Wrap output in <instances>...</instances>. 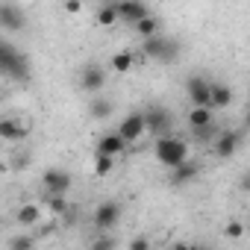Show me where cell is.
Here are the masks:
<instances>
[{"instance_id":"obj_1","label":"cell","mask_w":250,"mask_h":250,"mask_svg":"<svg viewBox=\"0 0 250 250\" xmlns=\"http://www.w3.org/2000/svg\"><path fill=\"white\" fill-rule=\"evenodd\" d=\"M153 156L159 165H165L168 171L180 168L188 162V145L177 136H165V139H156V147H153Z\"/></svg>"},{"instance_id":"obj_2","label":"cell","mask_w":250,"mask_h":250,"mask_svg":"<svg viewBox=\"0 0 250 250\" xmlns=\"http://www.w3.org/2000/svg\"><path fill=\"white\" fill-rule=\"evenodd\" d=\"M0 71H3L9 80H27L30 77V62L9 42H0Z\"/></svg>"},{"instance_id":"obj_3","label":"cell","mask_w":250,"mask_h":250,"mask_svg":"<svg viewBox=\"0 0 250 250\" xmlns=\"http://www.w3.org/2000/svg\"><path fill=\"white\" fill-rule=\"evenodd\" d=\"M142 53L153 62H174L177 53H180V44L171 36H153V39L142 42Z\"/></svg>"},{"instance_id":"obj_4","label":"cell","mask_w":250,"mask_h":250,"mask_svg":"<svg viewBox=\"0 0 250 250\" xmlns=\"http://www.w3.org/2000/svg\"><path fill=\"white\" fill-rule=\"evenodd\" d=\"M127 145H133V142H139L145 133H147V118H145V112H130L127 118H124L121 124H118V130H115Z\"/></svg>"},{"instance_id":"obj_5","label":"cell","mask_w":250,"mask_h":250,"mask_svg":"<svg viewBox=\"0 0 250 250\" xmlns=\"http://www.w3.org/2000/svg\"><path fill=\"white\" fill-rule=\"evenodd\" d=\"M103 85H106V71H103V65H97V62H88V65H83V71H80V88L85 91V94H100L103 91Z\"/></svg>"},{"instance_id":"obj_6","label":"cell","mask_w":250,"mask_h":250,"mask_svg":"<svg viewBox=\"0 0 250 250\" xmlns=\"http://www.w3.org/2000/svg\"><path fill=\"white\" fill-rule=\"evenodd\" d=\"M186 94L191 106H209L212 109V83L206 77H188L186 80Z\"/></svg>"},{"instance_id":"obj_7","label":"cell","mask_w":250,"mask_h":250,"mask_svg":"<svg viewBox=\"0 0 250 250\" xmlns=\"http://www.w3.org/2000/svg\"><path fill=\"white\" fill-rule=\"evenodd\" d=\"M115 9H118V21L121 24L139 27L145 18H150V9L145 3H139V0H121V3H115Z\"/></svg>"},{"instance_id":"obj_8","label":"cell","mask_w":250,"mask_h":250,"mask_svg":"<svg viewBox=\"0 0 250 250\" xmlns=\"http://www.w3.org/2000/svg\"><path fill=\"white\" fill-rule=\"evenodd\" d=\"M42 186H44L47 194H53V197H65V191L71 188V174L62 171V168H47V171L42 174Z\"/></svg>"},{"instance_id":"obj_9","label":"cell","mask_w":250,"mask_h":250,"mask_svg":"<svg viewBox=\"0 0 250 250\" xmlns=\"http://www.w3.org/2000/svg\"><path fill=\"white\" fill-rule=\"evenodd\" d=\"M118 221H121V203H118V200H103V203L94 209V227H97L100 232L118 227Z\"/></svg>"},{"instance_id":"obj_10","label":"cell","mask_w":250,"mask_h":250,"mask_svg":"<svg viewBox=\"0 0 250 250\" xmlns=\"http://www.w3.org/2000/svg\"><path fill=\"white\" fill-rule=\"evenodd\" d=\"M145 118H147V133H153L156 139H165V136H168V130H171V124H174L171 112H168V109H162V106L147 109V112H145Z\"/></svg>"},{"instance_id":"obj_11","label":"cell","mask_w":250,"mask_h":250,"mask_svg":"<svg viewBox=\"0 0 250 250\" xmlns=\"http://www.w3.org/2000/svg\"><path fill=\"white\" fill-rule=\"evenodd\" d=\"M0 27L15 33L24 27V9H18L15 3H0Z\"/></svg>"},{"instance_id":"obj_12","label":"cell","mask_w":250,"mask_h":250,"mask_svg":"<svg viewBox=\"0 0 250 250\" xmlns=\"http://www.w3.org/2000/svg\"><path fill=\"white\" fill-rule=\"evenodd\" d=\"M238 145H241V136L238 133H221L212 147H215V156L218 159H229V156H235Z\"/></svg>"},{"instance_id":"obj_13","label":"cell","mask_w":250,"mask_h":250,"mask_svg":"<svg viewBox=\"0 0 250 250\" xmlns=\"http://www.w3.org/2000/svg\"><path fill=\"white\" fill-rule=\"evenodd\" d=\"M124 150H127V142H124L118 133H106V136H100L97 139V153H103V156H121Z\"/></svg>"},{"instance_id":"obj_14","label":"cell","mask_w":250,"mask_h":250,"mask_svg":"<svg viewBox=\"0 0 250 250\" xmlns=\"http://www.w3.org/2000/svg\"><path fill=\"white\" fill-rule=\"evenodd\" d=\"M27 133H30V124L27 121H12V118L0 121V136H3L6 142H21Z\"/></svg>"},{"instance_id":"obj_15","label":"cell","mask_w":250,"mask_h":250,"mask_svg":"<svg viewBox=\"0 0 250 250\" xmlns=\"http://www.w3.org/2000/svg\"><path fill=\"white\" fill-rule=\"evenodd\" d=\"M215 124V109L209 106H191L188 109V127L191 130H203V127H212Z\"/></svg>"},{"instance_id":"obj_16","label":"cell","mask_w":250,"mask_h":250,"mask_svg":"<svg viewBox=\"0 0 250 250\" xmlns=\"http://www.w3.org/2000/svg\"><path fill=\"white\" fill-rule=\"evenodd\" d=\"M232 103V88L224 83H212V109H227Z\"/></svg>"},{"instance_id":"obj_17","label":"cell","mask_w":250,"mask_h":250,"mask_svg":"<svg viewBox=\"0 0 250 250\" xmlns=\"http://www.w3.org/2000/svg\"><path fill=\"white\" fill-rule=\"evenodd\" d=\"M194 177H197V162H191V159H188L186 165H180V168L171 171V183H174V186H186V183H191Z\"/></svg>"},{"instance_id":"obj_18","label":"cell","mask_w":250,"mask_h":250,"mask_svg":"<svg viewBox=\"0 0 250 250\" xmlns=\"http://www.w3.org/2000/svg\"><path fill=\"white\" fill-rule=\"evenodd\" d=\"M18 224L21 227H33V224H39V218H42V206H36V203H24L21 209H18Z\"/></svg>"},{"instance_id":"obj_19","label":"cell","mask_w":250,"mask_h":250,"mask_svg":"<svg viewBox=\"0 0 250 250\" xmlns=\"http://www.w3.org/2000/svg\"><path fill=\"white\" fill-rule=\"evenodd\" d=\"M112 100H106V97H94L91 100V106H88V112H91V118L94 121H106V118H112Z\"/></svg>"},{"instance_id":"obj_20","label":"cell","mask_w":250,"mask_h":250,"mask_svg":"<svg viewBox=\"0 0 250 250\" xmlns=\"http://www.w3.org/2000/svg\"><path fill=\"white\" fill-rule=\"evenodd\" d=\"M133 62H136V59H133L130 50H121V53L112 56L109 65H112V71H118V74H127V71H133Z\"/></svg>"},{"instance_id":"obj_21","label":"cell","mask_w":250,"mask_h":250,"mask_svg":"<svg viewBox=\"0 0 250 250\" xmlns=\"http://www.w3.org/2000/svg\"><path fill=\"white\" fill-rule=\"evenodd\" d=\"M115 168H118V159H115V156H103V153L94 156V174H97V177H109Z\"/></svg>"},{"instance_id":"obj_22","label":"cell","mask_w":250,"mask_h":250,"mask_svg":"<svg viewBox=\"0 0 250 250\" xmlns=\"http://www.w3.org/2000/svg\"><path fill=\"white\" fill-rule=\"evenodd\" d=\"M97 24H100V27L118 24V9H115V3H103V6L97 9Z\"/></svg>"},{"instance_id":"obj_23","label":"cell","mask_w":250,"mask_h":250,"mask_svg":"<svg viewBox=\"0 0 250 250\" xmlns=\"http://www.w3.org/2000/svg\"><path fill=\"white\" fill-rule=\"evenodd\" d=\"M136 33H139V36H142V39L147 42V39H153V36H159V21H156V18L150 15V18H145V21H142V24L136 27Z\"/></svg>"},{"instance_id":"obj_24","label":"cell","mask_w":250,"mask_h":250,"mask_svg":"<svg viewBox=\"0 0 250 250\" xmlns=\"http://www.w3.org/2000/svg\"><path fill=\"white\" fill-rule=\"evenodd\" d=\"M88 250H118V241L112 235H94V241H91Z\"/></svg>"},{"instance_id":"obj_25","label":"cell","mask_w":250,"mask_h":250,"mask_svg":"<svg viewBox=\"0 0 250 250\" xmlns=\"http://www.w3.org/2000/svg\"><path fill=\"white\" fill-rule=\"evenodd\" d=\"M47 212H53V215H65V212H68L65 197H53V194H47Z\"/></svg>"},{"instance_id":"obj_26","label":"cell","mask_w":250,"mask_h":250,"mask_svg":"<svg viewBox=\"0 0 250 250\" xmlns=\"http://www.w3.org/2000/svg\"><path fill=\"white\" fill-rule=\"evenodd\" d=\"M9 250H33V235H15L9 241Z\"/></svg>"},{"instance_id":"obj_27","label":"cell","mask_w":250,"mask_h":250,"mask_svg":"<svg viewBox=\"0 0 250 250\" xmlns=\"http://www.w3.org/2000/svg\"><path fill=\"white\" fill-rule=\"evenodd\" d=\"M224 235H227V238H241V235H244V224H241V221H229V224L224 227Z\"/></svg>"},{"instance_id":"obj_28","label":"cell","mask_w":250,"mask_h":250,"mask_svg":"<svg viewBox=\"0 0 250 250\" xmlns=\"http://www.w3.org/2000/svg\"><path fill=\"white\" fill-rule=\"evenodd\" d=\"M130 250H150V238L147 235H136L130 241Z\"/></svg>"},{"instance_id":"obj_29","label":"cell","mask_w":250,"mask_h":250,"mask_svg":"<svg viewBox=\"0 0 250 250\" xmlns=\"http://www.w3.org/2000/svg\"><path fill=\"white\" fill-rule=\"evenodd\" d=\"M171 250H209V247H203V244H188V241H180V244H174Z\"/></svg>"},{"instance_id":"obj_30","label":"cell","mask_w":250,"mask_h":250,"mask_svg":"<svg viewBox=\"0 0 250 250\" xmlns=\"http://www.w3.org/2000/svg\"><path fill=\"white\" fill-rule=\"evenodd\" d=\"M65 12H68V15H77V12H83V3H80V0H68V3H65Z\"/></svg>"},{"instance_id":"obj_31","label":"cell","mask_w":250,"mask_h":250,"mask_svg":"<svg viewBox=\"0 0 250 250\" xmlns=\"http://www.w3.org/2000/svg\"><path fill=\"white\" fill-rule=\"evenodd\" d=\"M238 188H241L244 194H250V174H244V177L238 180Z\"/></svg>"},{"instance_id":"obj_32","label":"cell","mask_w":250,"mask_h":250,"mask_svg":"<svg viewBox=\"0 0 250 250\" xmlns=\"http://www.w3.org/2000/svg\"><path fill=\"white\" fill-rule=\"evenodd\" d=\"M247 124H250V115H247Z\"/></svg>"}]
</instances>
